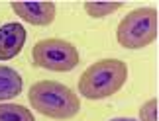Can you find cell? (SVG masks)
<instances>
[{
	"label": "cell",
	"instance_id": "obj_2",
	"mask_svg": "<svg viewBox=\"0 0 159 121\" xmlns=\"http://www.w3.org/2000/svg\"><path fill=\"white\" fill-rule=\"evenodd\" d=\"M128 78V65L118 59H104L90 65L79 78V92L89 100L114 96Z\"/></svg>",
	"mask_w": 159,
	"mask_h": 121
},
{
	"label": "cell",
	"instance_id": "obj_11",
	"mask_svg": "<svg viewBox=\"0 0 159 121\" xmlns=\"http://www.w3.org/2000/svg\"><path fill=\"white\" fill-rule=\"evenodd\" d=\"M112 121H136V119H130V117H116Z\"/></svg>",
	"mask_w": 159,
	"mask_h": 121
},
{
	"label": "cell",
	"instance_id": "obj_4",
	"mask_svg": "<svg viewBox=\"0 0 159 121\" xmlns=\"http://www.w3.org/2000/svg\"><path fill=\"white\" fill-rule=\"evenodd\" d=\"M34 63L45 70L53 72H69L79 65V51L77 47L65 39H41L34 45L32 51Z\"/></svg>",
	"mask_w": 159,
	"mask_h": 121
},
{
	"label": "cell",
	"instance_id": "obj_7",
	"mask_svg": "<svg viewBox=\"0 0 159 121\" xmlns=\"http://www.w3.org/2000/svg\"><path fill=\"white\" fill-rule=\"evenodd\" d=\"M22 92V76L14 69L0 65V102L12 100Z\"/></svg>",
	"mask_w": 159,
	"mask_h": 121
},
{
	"label": "cell",
	"instance_id": "obj_6",
	"mask_svg": "<svg viewBox=\"0 0 159 121\" xmlns=\"http://www.w3.org/2000/svg\"><path fill=\"white\" fill-rule=\"evenodd\" d=\"M26 35H28L26 27L22 23L18 22L4 23L0 27V59L2 60L14 59L26 43Z\"/></svg>",
	"mask_w": 159,
	"mask_h": 121
},
{
	"label": "cell",
	"instance_id": "obj_3",
	"mask_svg": "<svg viewBox=\"0 0 159 121\" xmlns=\"http://www.w3.org/2000/svg\"><path fill=\"white\" fill-rule=\"evenodd\" d=\"M159 16L153 8H138L124 16L118 26V43L126 49H139L153 43L157 37Z\"/></svg>",
	"mask_w": 159,
	"mask_h": 121
},
{
	"label": "cell",
	"instance_id": "obj_5",
	"mask_svg": "<svg viewBox=\"0 0 159 121\" xmlns=\"http://www.w3.org/2000/svg\"><path fill=\"white\" fill-rule=\"evenodd\" d=\"M12 10L32 26H49L55 20V4L49 0H16Z\"/></svg>",
	"mask_w": 159,
	"mask_h": 121
},
{
	"label": "cell",
	"instance_id": "obj_8",
	"mask_svg": "<svg viewBox=\"0 0 159 121\" xmlns=\"http://www.w3.org/2000/svg\"><path fill=\"white\" fill-rule=\"evenodd\" d=\"M0 121H35V119L26 106L0 104Z\"/></svg>",
	"mask_w": 159,
	"mask_h": 121
},
{
	"label": "cell",
	"instance_id": "obj_1",
	"mask_svg": "<svg viewBox=\"0 0 159 121\" xmlns=\"http://www.w3.org/2000/svg\"><path fill=\"white\" fill-rule=\"evenodd\" d=\"M30 106L51 119H71L81 110L79 96L69 86L55 80L35 82L28 92Z\"/></svg>",
	"mask_w": 159,
	"mask_h": 121
},
{
	"label": "cell",
	"instance_id": "obj_10",
	"mask_svg": "<svg viewBox=\"0 0 159 121\" xmlns=\"http://www.w3.org/2000/svg\"><path fill=\"white\" fill-rule=\"evenodd\" d=\"M139 119L142 121H157V98H151L142 106Z\"/></svg>",
	"mask_w": 159,
	"mask_h": 121
},
{
	"label": "cell",
	"instance_id": "obj_9",
	"mask_svg": "<svg viewBox=\"0 0 159 121\" xmlns=\"http://www.w3.org/2000/svg\"><path fill=\"white\" fill-rule=\"evenodd\" d=\"M122 8V2L120 0H112V2H96V0H93V2H84V12L90 16V18H104L108 14H114L116 10Z\"/></svg>",
	"mask_w": 159,
	"mask_h": 121
}]
</instances>
